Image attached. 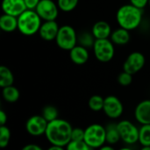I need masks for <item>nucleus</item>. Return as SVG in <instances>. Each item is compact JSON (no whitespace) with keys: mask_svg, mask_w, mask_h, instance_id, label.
<instances>
[{"mask_svg":"<svg viewBox=\"0 0 150 150\" xmlns=\"http://www.w3.org/2000/svg\"><path fill=\"white\" fill-rule=\"evenodd\" d=\"M72 130L73 127L69 121L58 118L48 122L45 137L51 145L66 147L71 141Z\"/></svg>","mask_w":150,"mask_h":150,"instance_id":"obj_1","label":"nucleus"},{"mask_svg":"<svg viewBox=\"0 0 150 150\" xmlns=\"http://www.w3.org/2000/svg\"><path fill=\"white\" fill-rule=\"evenodd\" d=\"M116 19L120 27L132 31L136 29L142 23V9L128 4L119 8L116 13Z\"/></svg>","mask_w":150,"mask_h":150,"instance_id":"obj_2","label":"nucleus"},{"mask_svg":"<svg viewBox=\"0 0 150 150\" xmlns=\"http://www.w3.org/2000/svg\"><path fill=\"white\" fill-rule=\"evenodd\" d=\"M41 20L35 10L26 9L18 17V30L26 36L33 35L39 33L42 24Z\"/></svg>","mask_w":150,"mask_h":150,"instance_id":"obj_3","label":"nucleus"},{"mask_svg":"<svg viewBox=\"0 0 150 150\" xmlns=\"http://www.w3.org/2000/svg\"><path fill=\"white\" fill-rule=\"evenodd\" d=\"M84 141L93 149H98L106 143L105 126L92 124L84 129Z\"/></svg>","mask_w":150,"mask_h":150,"instance_id":"obj_4","label":"nucleus"},{"mask_svg":"<svg viewBox=\"0 0 150 150\" xmlns=\"http://www.w3.org/2000/svg\"><path fill=\"white\" fill-rule=\"evenodd\" d=\"M77 37L78 35L74 27L69 25H64L60 27L55 42L60 49L70 50L77 44Z\"/></svg>","mask_w":150,"mask_h":150,"instance_id":"obj_5","label":"nucleus"},{"mask_svg":"<svg viewBox=\"0 0 150 150\" xmlns=\"http://www.w3.org/2000/svg\"><path fill=\"white\" fill-rule=\"evenodd\" d=\"M92 49L95 57L102 63H107L114 57V44L110 38L96 39Z\"/></svg>","mask_w":150,"mask_h":150,"instance_id":"obj_6","label":"nucleus"},{"mask_svg":"<svg viewBox=\"0 0 150 150\" xmlns=\"http://www.w3.org/2000/svg\"><path fill=\"white\" fill-rule=\"evenodd\" d=\"M120 139L127 145L139 142V128L129 120H121L117 123Z\"/></svg>","mask_w":150,"mask_h":150,"instance_id":"obj_7","label":"nucleus"},{"mask_svg":"<svg viewBox=\"0 0 150 150\" xmlns=\"http://www.w3.org/2000/svg\"><path fill=\"white\" fill-rule=\"evenodd\" d=\"M59 7L53 0H40L35 11L43 21L55 20L58 17Z\"/></svg>","mask_w":150,"mask_h":150,"instance_id":"obj_8","label":"nucleus"},{"mask_svg":"<svg viewBox=\"0 0 150 150\" xmlns=\"http://www.w3.org/2000/svg\"><path fill=\"white\" fill-rule=\"evenodd\" d=\"M48 122L42 117V115H33L30 117L25 122V131L28 134L39 137L45 135Z\"/></svg>","mask_w":150,"mask_h":150,"instance_id":"obj_9","label":"nucleus"},{"mask_svg":"<svg viewBox=\"0 0 150 150\" xmlns=\"http://www.w3.org/2000/svg\"><path fill=\"white\" fill-rule=\"evenodd\" d=\"M103 111L111 119L119 118L123 111L124 107L121 101L115 95H108L105 98Z\"/></svg>","mask_w":150,"mask_h":150,"instance_id":"obj_10","label":"nucleus"},{"mask_svg":"<svg viewBox=\"0 0 150 150\" xmlns=\"http://www.w3.org/2000/svg\"><path fill=\"white\" fill-rule=\"evenodd\" d=\"M145 57L139 51H134L128 55L123 64V71L131 74H135L140 72L145 65Z\"/></svg>","mask_w":150,"mask_h":150,"instance_id":"obj_11","label":"nucleus"},{"mask_svg":"<svg viewBox=\"0 0 150 150\" xmlns=\"http://www.w3.org/2000/svg\"><path fill=\"white\" fill-rule=\"evenodd\" d=\"M59 29L60 27L55 20H47L42 22L38 34L41 39L49 42L55 40Z\"/></svg>","mask_w":150,"mask_h":150,"instance_id":"obj_12","label":"nucleus"},{"mask_svg":"<svg viewBox=\"0 0 150 150\" xmlns=\"http://www.w3.org/2000/svg\"><path fill=\"white\" fill-rule=\"evenodd\" d=\"M2 10L4 13L18 17L27 8L24 0H3Z\"/></svg>","mask_w":150,"mask_h":150,"instance_id":"obj_13","label":"nucleus"},{"mask_svg":"<svg viewBox=\"0 0 150 150\" xmlns=\"http://www.w3.org/2000/svg\"><path fill=\"white\" fill-rule=\"evenodd\" d=\"M134 118L141 125H150V99L143 100L137 104Z\"/></svg>","mask_w":150,"mask_h":150,"instance_id":"obj_14","label":"nucleus"},{"mask_svg":"<svg viewBox=\"0 0 150 150\" xmlns=\"http://www.w3.org/2000/svg\"><path fill=\"white\" fill-rule=\"evenodd\" d=\"M89 51L87 50V48L80 45V44H76L74 48H72L69 50V57L70 60L78 65H84L88 59H89Z\"/></svg>","mask_w":150,"mask_h":150,"instance_id":"obj_15","label":"nucleus"},{"mask_svg":"<svg viewBox=\"0 0 150 150\" xmlns=\"http://www.w3.org/2000/svg\"><path fill=\"white\" fill-rule=\"evenodd\" d=\"M112 32V30L110 24L105 20L97 21L91 28V33L96 39L110 38Z\"/></svg>","mask_w":150,"mask_h":150,"instance_id":"obj_16","label":"nucleus"},{"mask_svg":"<svg viewBox=\"0 0 150 150\" xmlns=\"http://www.w3.org/2000/svg\"><path fill=\"white\" fill-rule=\"evenodd\" d=\"M130 31L127 29H125L123 27H118L114 29L112 32V34L110 36L111 41L113 42L114 45H126L130 41Z\"/></svg>","mask_w":150,"mask_h":150,"instance_id":"obj_17","label":"nucleus"},{"mask_svg":"<svg viewBox=\"0 0 150 150\" xmlns=\"http://www.w3.org/2000/svg\"><path fill=\"white\" fill-rule=\"evenodd\" d=\"M0 28L6 33H11L18 29V17L4 13L0 17Z\"/></svg>","mask_w":150,"mask_h":150,"instance_id":"obj_18","label":"nucleus"},{"mask_svg":"<svg viewBox=\"0 0 150 150\" xmlns=\"http://www.w3.org/2000/svg\"><path fill=\"white\" fill-rule=\"evenodd\" d=\"M105 130H106V143L107 144L114 145V144H117L120 141H121L120 135L117 127V124L115 123L108 124L105 126Z\"/></svg>","mask_w":150,"mask_h":150,"instance_id":"obj_19","label":"nucleus"},{"mask_svg":"<svg viewBox=\"0 0 150 150\" xmlns=\"http://www.w3.org/2000/svg\"><path fill=\"white\" fill-rule=\"evenodd\" d=\"M14 83V75L12 72L4 65L0 66V87L5 88L13 85Z\"/></svg>","mask_w":150,"mask_h":150,"instance_id":"obj_20","label":"nucleus"},{"mask_svg":"<svg viewBox=\"0 0 150 150\" xmlns=\"http://www.w3.org/2000/svg\"><path fill=\"white\" fill-rule=\"evenodd\" d=\"M2 95H3V98L7 103H16L19 99L20 93H19L18 89L16 87L11 85V86H9V87L3 88Z\"/></svg>","mask_w":150,"mask_h":150,"instance_id":"obj_21","label":"nucleus"},{"mask_svg":"<svg viewBox=\"0 0 150 150\" xmlns=\"http://www.w3.org/2000/svg\"><path fill=\"white\" fill-rule=\"evenodd\" d=\"M139 143L142 147H150V125H142L139 128Z\"/></svg>","mask_w":150,"mask_h":150,"instance_id":"obj_22","label":"nucleus"},{"mask_svg":"<svg viewBox=\"0 0 150 150\" xmlns=\"http://www.w3.org/2000/svg\"><path fill=\"white\" fill-rule=\"evenodd\" d=\"M96 38L94 37L92 33H89V32H83L80 34H78L77 37V43L87 49L90 47H93Z\"/></svg>","mask_w":150,"mask_h":150,"instance_id":"obj_23","label":"nucleus"},{"mask_svg":"<svg viewBox=\"0 0 150 150\" xmlns=\"http://www.w3.org/2000/svg\"><path fill=\"white\" fill-rule=\"evenodd\" d=\"M104 103H105V98H103L101 95H92L88 101L89 108L92 111H95V112L103 111Z\"/></svg>","mask_w":150,"mask_h":150,"instance_id":"obj_24","label":"nucleus"},{"mask_svg":"<svg viewBox=\"0 0 150 150\" xmlns=\"http://www.w3.org/2000/svg\"><path fill=\"white\" fill-rule=\"evenodd\" d=\"M41 115L47 122H51V121L58 118L59 112H58V110L56 107H54L53 105H47L42 109Z\"/></svg>","mask_w":150,"mask_h":150,"instance_id":"obj_25","label":"nucleus"},{"mask_svg":"<svg viewBox=\"0 0 150 150\" xmlns=\"http://www.w3.org/2000/svg\"><path fill=\"white\" fill-rule=\"evenodd\" d=\"M11 141V131L4 125L0 126V148L5 149L8 147Z\"/></svg>","mask_w":150,"mask_h":150,"instance_id":"obj_26","label":"nucleus"},{"mask_svg":"<svg viewBox=\"0 0 150 150\" xmlns=\"http://www.w3.org/2000/svg\"><path fill=\"white\" fill-rule=\"evenodd\" d=\"M79 0H57L58 7L61 11L69 12L76 8Z\"/></svg>","mask_w":150,"mask_h":150,"instance_id":"obj_27","label":"nucleus"},{"mask_svg":"<svg viewBox=\"0 0 150 150\" xmlns=\"http://www.w3.org/2000/svg\"><path fill=\"white\" fill-rule=\"evenodd\" d=\"M65 149L66 150H94L84 141H70Z\"/></svg>","mask_w":150,"mask_h":150,"instance_id":"obj_28","label":"nucleus"},{"mask_svg":"<svg viewBox=\"0 0 150 150\" xmlns=\"http://www.w3.org/2000/svg\"><path fill=\"white\" fill-rule=\"evenodd\" d=\"M118 82L123 87H127L133 82V74L123 71L118 76Z\"/></svg>","mask_w":150,"mask_h":150,"instance_id":"obj_29","label":"nucleus"},{"mask_svg":"<svg viewBox=\"0 0 150 150\" xmlns=\"http://www.w3.org/2000/svg\"><path fill=\"white\" fill-rule=\"evenodd\" d=\"M71 141H84V130L79 127L73 128Z\"/></svg>","mask_w":150,"mask_h":150,"instance_id":"obj_30","label":"nucleus"},{"mask_svg":"<svg viewBox=\"0 0 150 150\" xmlns=\"http://www.w3.org/2000/svg\"><path fill=\"white\" fill-rule=\"evenodd\" d=\"M130 1V4L136 6L137 8H140V9H143L145 8L148 4H149V0H129Z\"/></svg>","mask_w":150,"mask_h":150,"instance_id":"obj_31","label":"nucleus"},{"mask_svg":"<svg viewBox=\"0 0 150 150\" xmlns=\"http://www.w3.org/2000/svg\"><path fill=\"white\" fill-rule=\"evenodd\" d=\"M24 1H25V4L27 9L35 10L40 0H24Z\"/></svg>","mask_w":150,"mask_h":150,"instance_id":"obj_32","label":"nucleus"},{"mask_svg":"<svg viewBox=\"0 0 150 150\" xmlns=\"http://www.w3.org/2000/svg\"><path fill=\"white\" fill-rule=\"evenodd\" d=\"M21 150H44L40 146H39L38 144H34V143H31V144H26L25 145Z\"/></svg>","mask_w":150,"mask_h":150,"instance_id":"obj_33","label":"nucleus"},{"mask_svg":"<svg viewBox=\"0 0 150 150\" xmlns=\"http://www.w3.org/2000/svg\"><path fill=\"white\" fill-rule=\"evenodd\" d=\"M6 122H7V114L3 110H1L0 111V124L1 126H4Z\"/></svg>","mask_w":150,"mask_h":150,"instance_id":"obj_34","label":"nucleus"},{"mask_svg":"<svg viewBox=\"0 0 150 150\" xmlns=\"http://www.w3.org/2000/svg\"><path fill=\"white\" fill-rule=\"evenodd\" d=\"M47 150H66L65 147H61V146H54L51 145Z\"/></svg>","mask_w":150,"mask_h":150,"instance_id":"obj_35","label":"nucleus"},{"mask_svg":"<svg viewBox=\"0 0 150 150\" xmlns=\"http://www.w3.org/2000/svg\"><path fill=\"white\" fill-rule=\"evenodd\" d=\"M98 150H115L114 148H112L111 145H104V146H102L101 148H99Z\"/></svg>","mask_w":150,"mask_h":150,"instance_id":"obj_36","label":"nucleus"},{"mask_svg":"<svg viewBox=\"0 0 150 150\" xmlns=\"http://www.w3.org/2000/svg\"><path fill=\"white\" fill-rule=\"evenodd\" d=\"M119 150H134V149H132L131 148H128V147H125V148H121V149H120Z\"/></svg>","mask_w":150,"mask_h":150,"instance_id":"obj_37","label":"nucleus"},{"mask_svg":"<svg viewBox=\"0 0 150 150\" xmlns=\"http://www.w3.org/2000/svg\"><path fill=\"white\" fill-rule=\"evenodd\" d=\"M141 150H150V147H142Z\"/></svg>","mask_w":150,"mask_h":150,"instance_id":"obj_38","label":"nucleus"},{"mask_svg":"<svg viewBox=\"0 0 150 150\" xmlns=\"http://www.w3.org/2000/svg\"><path fill=\"white\" fill-rule=\"evenodd\" d=\"M149 6H150V0H149Z\"/></svg>","mask_w":150,"mask_h":150,"instance_id":"obj_39","label":"nucleus"}]
</instances>
